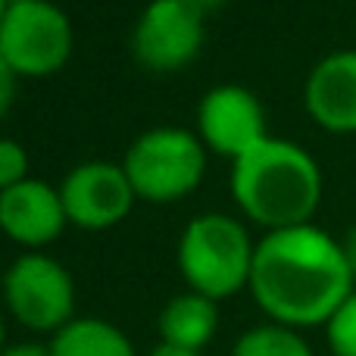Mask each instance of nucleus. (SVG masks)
<instances>
[{
	"mask_svg": "<svg viewBox=\"0 0 356 356\" xmlns=\"http://www.w3.org/2000/svg\"><path fill=\"white\" fill-rule=\"evenodd\" d=\"M356 291L341 241L309 225L266 232L257 241L250 294L272 322L288 328L325 325Z\"/></svg>",
	"mask_w": 356,
	"mask_h": 356,
	"instance_id": "f257e3e1",
	"label": "nucleus"
},
{
	"mask_svg": "<svg viewBox=\"0 0 356 356\" xmlns=\"http://www.w3.org/2000/svg\"><path fill=\"white\" fill-rule=\"evenodd\" d=\"M232 197L266 232L309 225L322 203V169L300 144L269 135L232 163Z\"/></svg>",
	"mask_w": 356,
	"mask_h": 356,
	"instance_id": "f03ea898",
	"label": "nucleus"
},
{
	"mask_svg": "<svg viewBox=\"0 0 356 356\" xmlns=\"http://www.w3.org/2000/svg\"><path fill=\"white\" fill-rule=\"evenodd\" d=\"M253 253L257 244L244 222L225 213H200L178 238V269L194 294L219 303L250 288Z\"/></svg>",
	"mask_w": 356,
	"mask_h": 356,
	"instance_id": "7ed1b4c3",
	"label": "nucleus"
},
{
	"mask_svg": "<svg viewBox=\"0 0 356 356\" xmlns=\"http://www.w3.org/2000/svg\"><path fill=\"white\" fill-rule=\"evenodd\" d=\"M122 169L138 200L175 203L184 200L207 175V147L197 131L163 125L138 135L125 150Z\"/></svg>",
	"mask_w": 356,
	"mask_h": 356,
	"instance_id": "20e7f679",
	"label": "nucleus"
},
{
	"mask_svg": "<svg viewBox=\"0 0 356 356\" xmlns=\"http://www.w3.org/2000/svg\"><path fill=\"white\" fill-rule=\"evenodd\" d=\"M72 22L50 0H10L0 19V56L19 79L56 75L72 56Z\"/></svg>",
	"mask_w": 356,
	"mask_h": 356,
	"instance_id": "39448f33",
	"label": "nucleus"
},
{
	"mask_svg": "<svg viewBox=\"0 0 356 356\" xmlns=\"http://www.w3.org/2000/svg\"><path fill=\"white\" fill-rule=\"evenodd\" d=\"M3 300L19 325L56 334L75 319V282L60 259L29 250L3 272Z\"/></svg>",
	"mask_w": 356,
	"mask_h": 356,
	"instance_id": "423d86ee",
	"label": "nucleus"
},
{
	"mask_svg": "<svg viewBox=\"0 0 356 356\" xmlns=\"http://www.w3.org/2000/svg\"><path fill=\"white\" fill-rule=\"evenodd\" d=\"M203 16L181 0H150L131 31V54L147 72H181L203 47Z\"/></svg>",
	"mask_w": 356,
	"mask_h": 356,
	"instance_id": "0eeeda50",
	"label": "nucleus"
},
{
	"mask_svg": "<svg viewBox=\"0 0 356 356\" xmlns=\"http://www.w3.org/2000/svg\"><path fill=\"white\" fill-rule=\"evenodd\" d=\"M69 225L85 232H106L131 213L138 194L125 175L122 163L88 160L66 172L60 184Z\"/></svg>",
	"mask_w": 356,
	"mask_h": 356,
	"instance_id": "6e6552de",
	"label": "nucleus"
},
{
	"mask_svg": "<svg viewBox=\"0 0 356 356\" xmlns=\"http://www.w3.org/2000/svg\"><path fill=\"white\" fill-rule=\"evenodd\" d=\"M197 138L207 150L228 156L232 163L244 156L269 138L259 97L244 85L209 88L197 104Z\"/></svg>",
	"mask_w": 356,
	"mask_h": 356,
	"instance_id": "1a4fd4ad",
	"label": "nucleus"
},
{
	"mask_svg": "<svg viewBox=\"0 0 356 356\" xmlns=\"http://www.w3.org/2000/svg\"><path fill=\"white\" fill-rule=\"evenodd\" d=\"M69 225L60 188L38 178L0 191V232L25 250H44Z\"/></svg>",
	"mask_w": 356,
	"mask_h": 356,
	"instance_id": "9d476101",
	"label": "nucleus"
},
{
	"mask_svg": "<svg viewBox=\"0 0 356 356\" xmlns=\"http://www.w3.org/2000/svg\"><path fill=\"white\" fill-rule=\"evenodd\" d=\"M303 106L319 129L356 135V50L328 54L309 69Z\"/></svg>",
	"mask_w": 356,
	"mask_h": 356,
	"instance_id": "9b49d317",
	"label": "nucleus"
},
{
	"mask_svg": "<svg viewBox=\"0 0 356 356\" xmlns=\"http://www.w3.org/2000/svg\"><path fill=\"white\" fill-rule=\"evenodd\" d=\"M216 328H219V303L194 291L172 297L160 313L163 344H175L184 350L200 353L213 341Z\"/></svg>",
	"mask_w": 356,
	"mask_h": 356,
	"instance_id": "f8f14e48",
	"label": "nucleus"
},
{
	"mask_svg": "<svg viewBox=\"0 0 356 356\" xmlns=\"http://www.w3.org/2000/svg\"><path fill=\"white\" fill-rule=\"evenodd\" d=\"M50 356H135V344L119 325L106 319H72L50 334Z\"/></svg>",
	"mask_w": 356,
	"mask_h": 356,
	"instance_id": "ddd939ff",
	"label": "nucleus"
},
{
	"mask_svg": "<svg viewBox=\"0 0 356 356\" xmlns=\"http://www.w3.org/2000/svg\"><path fill=\"white\" fill-rule=\"evenodd\" d=\"M232 356H316V353L297 328L266 322V325H257L241 334L234 341Z\"/></svg>",
	"mask_w": 356,
	"mask_h": 356,
	"instance_id": "4468645a",
	"label": "nucleus"
},
{
	"mask_svg": "<svg viewBox=\"0 0 356 356\" xmlns=\"http://www.w3.org/2000/svg\"><path fill=\"white\" fill-rule=\"evenodd\" d=\"M325 341L332 356H356V291L325 322Z\"/></svg>",
	"mask_w": 356,
	"mask_h": 356,
	"instance_id": "2eb2a0df",
	"label": "nucleus"
},
{
	"mask_svg": "<svg viewBox=\"0 0 356 356\" xmlns=\"http://www.w3.org/2000/svg\"><path fill=\"white\" fill-rule=\"evenodd\" d=\"M29 178V154L19 141L13 138H0V191L13 188V184Z\"/></svg>",
	"mask_w": 356,
	"mask_h": 356,
	"instance_id": "dca6fc26",
	"label": "nucleus"
},
{
	"mask_svg": "<svg viewBox=\"0 0 356 356\" xmlns=\"http://www.w3.org/2000/svg\"><path fill=\"white\" fill-rule=\"evenodd\" d=\"M16 81H19V75L13 72L10 63L0 56V119L10 113L13 100H16Z\"/></svg>",
	"mask_w": 356,
	"mask_h": 356,
	"instance_id": "f3484780",
	"label": "nucleus"
},
{
	"mask_svg": "<svg viewBox=\"0 0 356 356\" xmlns=\"http://www.w3.org/2000/svg\"><path fill=\"white\" fill-rule=\"evenodd\" d=\"M0 356H50V347L47 344H38V341H22V344L3 347Z\"/></svg>",
	"mask_w": 356,
	"mask_h": 356,
	"instance_id": "a211bd4d",
	"label": "nucleus"
},
{
	"mask_svg": "<svg viewBox=\"0 0 356 356\" xmlns=\"http://www.w3.org/2000/svg\"><path fill=\"white\" fill-rule=\"evenodd\" d=\"M341 250H344V259H347V266H350V272L356 278V225L347 228V234L341 238Z\"/></svg>",
	"mask_w": 356,
	"mask_h": 356,
	"instance_id": "6ab92c4d",
	"label": "nucleus"
},
{
	"mask_svg": "<svg viewBox=\"0 0 356 356\" xmlns=\"http://www.w3.org/2000/svg\"><path fill=\"white\" fill-rule=\"evenodd\" d=\"M188 10H194V13H200L203 19L209 16V13H216L219 6H225V0H181Z\"/></svg>",
	"mask_w": 356,
	"mask_h": 356,
	"instance_id": "aec40b11",
	"label": "nucleus"
},
{
	"mask_svg": "<svg viewBox=\"0 0 356 356\" xmlns=\"http://www.w3.org/2000/svg\"><path fill=\"white\" fill-rule=\"evenodd\" d=\"M150 356H200V353H197V350H184V347H175V344H163V341H160Z\"/></svg>",
	"mask_w": 356,
	"mask_h": 356,
	"instance_id": "412c9836",
	"label": "nucleus"
},
{
	"mask_svg": "<svg viewBox=\"0 0 356 356\" xmlns=\"http://www.w3.org/2000/svg\"><path fill=\"white\" fill-rule=\"evenodd\" d=\"M3 341H6V325H3V313H0V350H3Z\"/></svg>",
	"mask_w": 356,
	"mask_h": 356,
	"instance_id": "4be33fe9",
	"label": "nucleus"
},
{
	"mask_svg": "<svg viewBox=\"0 0 356 356\" xmlns=\"http://www.w3.org/2000/svg\"><path fill=\"white\" fill-rule=\"evenodd\" d=\"M6 6H10V0H0V19H3V13H6Z\"/></svg>",
	"mask_w": 356,
	"mask_h": 356,
	"instance_id": "5701e85b",
	"label": "nucleus"
}]
</instances>
